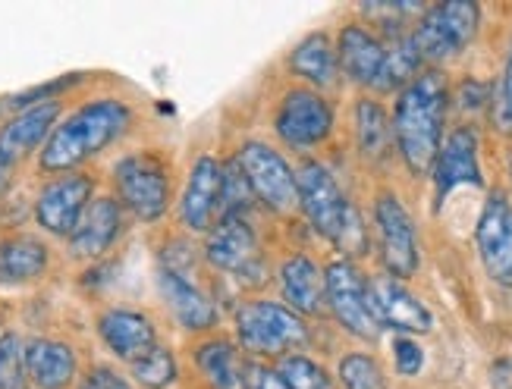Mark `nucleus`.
Wrapping results in <instances>:
<instances>
[{
  "instance_id": "obj_19",
  "label": "nucleus",
  "mask_w": 512,
  "mask_h": 389,
  "mask_svg": "<svg viewBox=\"0 0 512 389\" xmlns=\"http://www.w3.org/2000/svg\"><path fill=\"white\" fill-rule=\"evenodd\" d=\"M98 336L110 349V355H117L126 364L142 361L154 346H158L154 320L136 308H107L98 317Z\"/></svg>"
},
{
  "instance_id": "obj_8",
  "label": "nucleus",
  "mask_w": 512,
  "mask_h": 389,
  "mask_svg": "<svg viewBox=\"0 0 512 389\" xmlns=\"http://www.w3.org/2000/svg\"><path fill=\"white\" fill-rule=\"evenodd\" d=\"M333 126H337V110H333L330 98L308 85L289 88L274 113L277 139L293 151H311L324 145L333 135Z\"/></svg>"
},
{
  "instance_id": "obj_33",
  "label": "nucleus",
  "mask_w": 512,
  "mask_h": 389,
  "mask_svg": "<svg viewBox=\"0 0 512 389\" xmlns=\"http://www.w3.org/2000/svg\"><path fill=\"white\" fill-rule=\"evenodd\" d=\"M494 123L500 132H512V41H509V51H506L497 98H494Z\"/></svg>"
},
{
  "instance_id": "obj_10",
  "label": "nucleus",
  "mask_w": 512,
  "mask_h": 389,
  "mask_svg": "<svg viewBox=\"0 0 512 389\" xmlns=\"http://www.w3.org/2000/svg\"><path fill=\"white\" fill-rule=\"evenodd\" d=\"M324 289H327V311L337 317V324L346 333L368 342L381 336V327H377L368 305V277L359 264L346 258L330 261L324 267Z\"/></svg>"
},
{
  "instance_id": "obj_13",
  "label": "nucleus",
  "mask_w": 512,
  "mask_h": 389,
  "mask_svg": "<svg viewBox=\"0 0 512 389\" xmlns=\"http://www.w3.org/2000/svg\"><path fill=\"white\" fill-rule=\"evenodd\" d=\"M95 198V179L88 173H60L35 198V220L51 236L70 239L88 201Z\"/></svg>"
},
{
  "instance_id": "obj_17",
  "label": "nucleus",
  "mask_w": 512,
  "mask_h": 389,
  "mask_svg": "<svg viewBox=\"0 0 512 389\" xmlns=\"http://www.w3.org/2000/svg\"><path fill=\"white\" fill-rule=\"evenodd\" d=\"M60 120V101L44 98L26 104L16 117L0 129V167L10 170L22 157H29L38 145L51 139V132Z\"/></svg>"
},
{
  "instance_id": "obj_24",
  "label": "nucleus",
  "mask_w": 512,
  "mask_h": 389,
  "mask_svg": "<svg viewBox=\"0 0 512 389\" xmlns=\"http://www.w3.org/2000/svg\"><path fill=\"white\" fill-rule=\"evenodd\" d=\"M79 371L76 352L60 339H29L26 342V374L38 389H70Z\"/></svg>"
},
{
  "instance_id": "obj_4",
  "label": "nucleus",
  "mask_w": 512,
  "mask_h": 389,
  "mask_svg": "<svg viewBox=\"0 0 512 389\" xmlns=\"http://www.w3.org/2000/svg\"><path fill=\"white\" fill-rule=\"evenodd\" d=\"M236 342L246 355L283 358L299 352L308 342L305 317L289 311L283 302L255 299L236 308Z\"/></svg>"
},
{
  "instance_id": "obj_29",
  "label": "nucleus",
  "mask_w": 512,
  "mask_h": 389,
  "mask_svg": "<svg viewBox=\"0 0 512 389\" xmlns=\"http://www.w3.org/2000/svg\"><path fill=\"white\" fill-rule=\"evenodd\" d=\"M274 368L289 389H337V380L330 377L324 364H318L315 358H308L302 352L277 358Z\"/></svg>"
},
{
  "instance_id": "obj_15",
  "label": "nucleus",
  "mask_w": 512,
  "mask_h": 389,
  "mask_svg": "<svg viewBox=\"0 0 512 389\" xmlns=\"http://www.w3.org/2000/svg\"><path fill=\"white\" fill-rule=\"evenodd\" d=\"M481 142L475 126H456L443 135V145L437 151L434 160V195L437 204L447 201L450 192H456L459 186H484V173H481Z\"/></svg>"
},
{
  "instance_id": "obj_25",
  "label": "nucleus",
  "mask_w": 512,
  "mask_h": 389,
  "mask_svg": "<svg viewBox=\"0 0 512 389\" xmlns=\"http://www.w3.org/2000/svg\"><path fill=\"white\" fill-rule=\"evenodd\" d=\"M355 145L365 160H384L393 151L390 113L374 95H362L355 101Z\"/></svg>"
},
{
  "instance_id": "obj_30",
  "label": "nucleus",
  "mask_w": 512,
  "mask_h": 389,
  "mask_svg": "<svg viewBox=\"0 0 512 389\" xmlns=\"http://www.w3.org/2000/svg\"><path fill=\"white\" fill-rule=\"evenodd\" d=\"M337 380L343 389H387L384 368L368 352H346L337 364Z\"/></svg>"
},
{
  "instance_id": "obj_32",
  "label": "nucleus",
  "mask_w": 512,
  "mask_h": 389,
  "mask_svg": "<svg viewBox=\"0 0 512 389\" xmlns=\"http://www.w3.org/2000/svg\"><path fill=\"white\" fill-rule=\"evenodd\" d=\"M0 389H29L26 342L13 330L0 333Z\"/></svg>"
},
{
  "instance_id": "obj_11",
  "label": "nucleus",
  "mask_w": 512,
  "mask_h": 389,
  "mask_svg": "<svg viewBox=\"0 0 512 389\" xmlns=\"http://www.w3.org/2000/svg\"><path fill=\"white\" fill-rule=\"evenodd\" d=\"M205 258L214 270H224L230 277H242L261 283L264 277V261H261V245L252 230L246 214L220 217L205 239Z\"/></svg>"
},
{
  "instance_id": "obj_36",
  "label": "nucleus",
  "mask_w": 512,
  "mask_h": 389,
  "mask_svg": "<svg viewBox=\"0 0 512 389\" xmlns=\"http://www.w3.org/2000/svg\"><path fill=\"white\" fill-rule=\"evenodd\" d=\"M82 389H129L123 377H117L114 371L107 368H95L92 374H88V380L82 383Z\"/></svg>"
},
{
  "instance_id": "obj_35",
  "label": "nucleus",
  "mask_w": 512,
  "mask_h": 389,
  "mask_svg": "<svg viewBox=\"0 0 512 389\" xmlns=\"http://www.w3.org/2000/svg\"><path fill=\"white\" fill-rule=\"evenodd\" d=\"M242 386L246 389H289L277 368H267L261 361H246V371H242Z\"/></svg>"
},
{
  "instance_id": "obj_28",
  "label": "nucleus",
  "mask_w": 512,
  "mask_h": 389,
  "mask_svg": "<svg viewBox=\"0 0 512 389\" xmlns=\"http://www.w3.org/2000/svg\"><path fill=\"white\" fill-rule=\"evenodd\" d=\"M421 57L415 51V44L409 35H393V41L387 44V60H384V70L374 82L377 95H387V91H399L406 88L418 73H421Z\"/></svg>"
},
{
  "instance_id": "obj_3",
  "label": "nucleus",
  "mask_w": 512,
  "mask_h": 389,
  "mask_svg": "<svg viewBox=\"0 0 512 389\" xmlns=\"http://www.w3.org/2000/svg\"><path fill=\"white\" fill-rule=\"evenodd\" d=\"M299 211L311 223V230L337 245L346 261L362 258L368 251V230L359 208L346 198L337 176L318 160H302L296 170Z\"/></svg>"
},
{
  "instance_id": "obj_27",
  "label": "nucleus",
  "mask_w": 512,
  "mask_h": 389,
  "mask_svg": "<svg viewBox=\"0 0 512 389\" xmlns=\"http://www.w3.org/2000/svg\"><path fill=\"white\" fill-rule=\"evenodd\" d=\"M48 267V245L35 236H13L0 245V277L10 283L35 280Z\"/></svg>"
},
{
  "instance_id": "obj_18",
  "label": "nucleus",
  "mask_w": 512,
  "mask_h": 389,
  "mask_svg": "<svg viewBox=\"0 0 512 389\" xmlns=\"http://www.w3.org/2000/svg\"><path fill=\"white\" fill-rule=\"evenodd\" d=\"M340 73L359 88H374L387 60V41L365 22H346L337 38Z\"/></svg>"
},
{
  "instance_id": "obj_26",
  "label": "nucleus",
  "mask_w": 512,
  "mask_h": 389,
  "mask_svg": "<svg viewBox=\"0 0 512 389\" xmlns=\"http://www.w3.org/2000/svg\"><path fill=\"white\" fill-rule=\"evenodd\" d=\"M195 364L202 377L214 389H246L242 386V371H246V358L227 339H208L195 349Z\"/></svg>"
},
{
  "instance_id": "obj_12",
  "label": "nucleus",
  "mask_w": 512,
  "mask_h": 389,
  "mask_svg": "<svg viewBox=\"0 0 512 389\" xmlns=\"http://www.w3.org/2000/svg\"><path fill=\"white\" fill-rule=\"evenodd\" d=\"M368 305L381 330H396L399 336H421L434 330V314L428 305L390 273L368 277Z\"/></svg>"
},
{
  "instance_id": "obj_37",
  "label": "nucleus",
  "mask_w": 512,
  "mask_h": 389,
  "mask_svg": "<svg viewBox=\"0 0 512 389\" xmlns=\"http://www.w3.org/2000/svg\"><path fill=\"white\" fill-rule=\"evenodd\" d=\"M509 173H512V164H509Z\"/></svg>"
},
{
  "instance_id": "obj_34",
  "label": "nucleus",
  "mask_w": 512,
  "mask_h": 389,
  "mask_svg": "<svg viewBox=\"0 0 512 389\" xmlns=\"http://www.w3.org/2000/svg\"><path fill=\"white\" fill-rule=\"evenodd\" d=\"M393 361H396V371L403 377H415L421 368H425V349H421L412 336H396Z\"/></svg>"
},
{
  "instance_id": "obj_21",
  "label": "nucleus",
  "mask_w": 512,
  "mask_h": 389,
  "mask_svg": "<svg viewBox=\"0 0 512 389\" xmlns=\"http://www.w3.org/2000/svg\"><path fill=\"white\" fill-rule=\"evenodd\" d=\"M277 283L283 292V305L299 317H321L327 314V289H324V267L308 255H289L280 264Z\"/></svg>"
},
{
  "instance_id": "obj_23",
  "label": "nucleus",
  "mask_w": 512,
  "mask_h": 389,
  "mask_svg": "<svg viewBox=\"0 0 512 389\" xmlns=\"http://www.w3.org/2000/svg\"><path fill=\"white\" fill-rule=\"evenodd\" d=\"M289 73L299 76L302 82H308V88L315 91H327L340 82V60H337V44L327 32H311L305 35L293 54L286 57Z\"/></svg>"
},
{
  "instance_id": "obj_1",
  "label": "nucleus",
  "mask_w": 512,
  "mask_h": 389,
  "mask_svg": "<svg viewBox=\"0 0 512 389\" xmlns=\"http://www.w3.org/2000/svg\"><path fill=\"white\" fill-rule=\"evenodd\" d=\"M450 113V79L443 70H421L406 88L396 91L390 126L393 148L403 157L412 176H428L434 170L437 151L443 145Z\"/></svg>"
},
{
  "instance_id": "obj_6",
  "label": "nucleus",
  "mask_w": 512,
  "mask_h": 389,
  "mask_svg": "<svg viewBox=\"0 0 512 389\" xmlns=\"http://www.w3.org/2000/svg\"><path fill=\"white\" fill-rule=\"evenodd\" d=\"M114 189L126 211H132L145 223H154L170 208L173 170L167 164V157H161L158 151L126 154L114 167Z\"/></svg>"
},
{
  "instance_id": "obj_22",
  "label": "nucleus",
  "mask_w": 512,
  "mask_h": 389,
  "mask_svg": "<svg viewBox=\"0 0 512 389\" xmlns=\"http://www.w3.org/2000/svg\"><path fill=\"white\" fill-rule=\"evenodd\" d=\"M123 233V204L110 195L88 201L85 214L79 217L70 236V248L76 258H101L110 251Z\"/></svg>"
},
{
  "instance_id": "obj_14",
  "label": "nucleus",
  "mask_w": 512,
  "mask_h": 389,
  "mask_svg": "<svg viewBox=\"0 0 512 389\" xmlns=\"http://www.w3.org/2000/svg\"><path fill=\"white\" fill-rule=\"evenodd\" d=\"M475 245L487 277L497 286H512V201L506 192L494 189L487 195L475 226Z\"/></svg>"
},
{
  "instance_id": "obj_16",
  "label": "nucleus",
  "mask_w": 512,
  "mask_h": 389,
  "mask_svg": "<svg viewBox=\"0 0 512 389\" xmlns=\"http://www.w3.org/2000/svg\"><path fill=\"white\" fill-rule=\"evenodd\" d=\"M224 208V164L217 157L202 154L192 164L189 179L180 198V220L189 233H211V226L220 220Z\"/></svg>"
},
{
  "instance_id": "obj_38",
  "label": "nucleus",
  "mask_w": 512,
  "mask_h": 389,
  "mask_svg": "<svg viewBox=\"0 0 512 389\" xmlns=\"http://www.w3.org/2000/svg\"><path fill=\"white\" fill-rule=\"evenodd\" d=\"M0 333H4V327H0Z\"/></svg>"
},
{
  "instance_id": "obj_9",
  "label": "nucleus",
  "mask_w": 512,
  "mask_h": 389,
  "mask_svg": "<svg viewBox=\"0 0 512 389\" xmlns=\"http://www.w3.org/2000/svg\"><path fill=\"white\" fill-rule=\"evenodd\" d=\"M371 223H374V242H377V251H381L384 270L396 280H409L421 261L418 233H415V220L409 208L399 201V195L381 192L374 198Z\"/></svg>"
},
{
  "instance_id": "obj_5",
  "label": "nucleus",
  "mask_w": 512,
  "mask_h": 389,
  "mask_svg": "<svg viewBox=\"0 0 512 389\" xmlns=\"http://www.w3.org/2000/svg\"><path fill=\"white\" fill-rule=\"evenodd\" d=\"M481 29V7L472 0H447L421 10L415 29L409 32L421 63H447L459 57L475 41Z\"/></svg>"
},
{
  "instance_id": "obj_20",
  "label": "nucleus",
  "mask_w": 512,
  "mask_h": 389,
  "mask_svg": "<svg viewBox=\"0 0 512 389\" xmlns=\"http://www.w3.org/2000/svg\"><path fill=\"white\" fill-rule=\"evenodd\" d=\"M158 286H161V295H164V302L170 305L173 317L183 324V330L205 333V330H211L217 324V308L202 292V286L186 277L180 264L164 261V267L158 273Z\"/></svg>"
},
{
  "instance_id": "obj_31",
  "label": "nucleus",
  "mask_w": 512,
  "mask_h": 389,
  "mask_svg": "<svg viewBox=\"0 0 512 389\" xmlns=\"http://www.w3.org/2000/svg\"><path fill=\"white\" fill-rule=\"evenodd\" d=\"M129 371H132V380H136L142 389H167L176 383V358L167 346H154L142 361L136 364H129Z\"/></svg>"
},
{
  "instance_id": "obj_2",
  "label": "nucleus",
  "mask_w": 512,
  "mask_h": 389,
  "mask_svg": "<svg viewBox=\"0 0 512 389\" xmlns=\"http://www.w3.org/2000/svg\"><path fill=\"white\" fill-rule=\"evenodd\" d=\"M132 126V107L117 98H98L76 107L60 120L44 142L38 164L48 173H73L85 160L98 157L104 148L120 142Z\"/></svg>"
},
{
  "instance_id": "obj_7",
  "label": "nucleus",
  "mask_w": 512,
  "mask_h": 389,
  "mask_svg": "<svg viewBox=\"0 0 512 389\" xmlns=\"http://www.w3.org/2000/svg\"><path fill=\"white\" fill-rule=\"evenodd\" d=\"M236 164L246 173L255 204H261L271 214H293L299 211V189H296V170L289 160L267 142L249 139L236 151Z\"/></svg>"
}]
</instances>
